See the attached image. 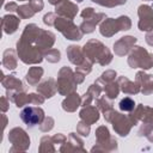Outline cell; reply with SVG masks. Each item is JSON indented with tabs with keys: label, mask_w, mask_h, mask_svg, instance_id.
<instances>
[{
	"label": "cell",
	"mask_w": 153,
	"mask_h": 153,
	"mask_svg": "<svg viewBox=\"0 0 153 153\" xmlns=\"http://www.w3.org/2000/svg\"><path fill=\"white\" fill-rule=\"evenodd\" d=\"M20 117L27 126H35L43 120V111L41 109L29 106L22 110Z\"/></svg>",
	"instance_id": "obj_1"
}]
</instances>
